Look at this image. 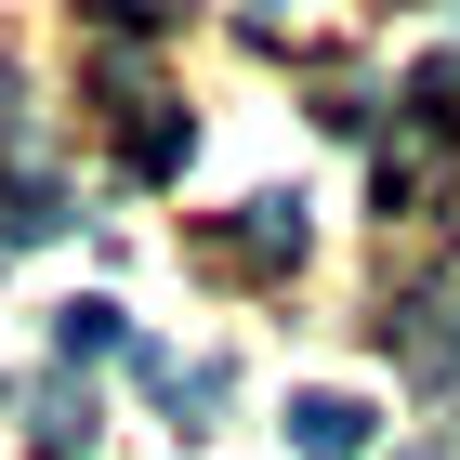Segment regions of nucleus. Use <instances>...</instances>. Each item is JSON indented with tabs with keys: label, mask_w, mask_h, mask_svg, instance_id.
I'll use <instances>...</instances> for the list:
<instances>
[{
	"label": "nucleus",
	"mask_w": 460,
	"mask_h": 460,
	"mask_svg": "<svg viewBox=\"0 0 460 460\" xmlns=\"http://www.w3.org/2000/svg\"><path fill=\"white\" fill-rule=\"evenodd\" d=\"M53 224H66L53 184H0V237H53Z\"/></svg>",
	"instance_id": "nucleus-4"
},
{
	"label": "nucleus",
	"mask_w": 460,
	"mask_h": 460,
	"mask_svg": "<svg viewBox=\"0 0 460 460\" xmlns=\"http://www.w3.org/2000/svg\"><path fill=\"white\" fill-rule=\"evenodd\" d=\"M93 447V394H53V408H40V460H79Z\"/></svg>",
	"instance_id": "nucleus-5"
},
{
	"label": "nucleus",
	"mask_w": 460,
	"mask_h": 460,
	"mask_svg": "<svg viewBox=\"0 0 460 460\" xmlns=\"http://www.w3.org/2000/svg\"><path fill=\"white\" fill-rule=\"evenodd\" d=\"M53 355H119V303H66V316H53Z\"/></svg>",
	"instance_id": "nucleus-3"
},
{
	"label": "nucleus",
	"mask_w": 460,
	"mask_h": 460,
	"mask_svg": "<svg viewBox=\"0 0 460 460\" xmlns=\"http://www.w3.org/2000/svg\"><path fill=\"white\" fill-rule=\"evenodd\" d=\"M211 250H224V263H303V198H250Z\"/></svg>",
	"instance_id": "nucleus-2"
},
{
	"label": "nucleus",
	"mask_w": 460,
	"mask_h": 460,
	"mask_svg": "<svg viewBox=\"0 0 460 460\" xmlns=\"http://www.w3.org/2000/svg\"><path fill=\"white\" fill-rule=\"evenodd\" d=\"M368 434H382V408H368V394H289V447L303 460H368Z\"/></svg>",
	"instance_id": "nucleus-1"
}]
</instances>
